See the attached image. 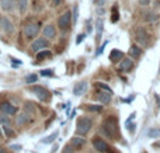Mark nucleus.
Masks as SVG:
<instances>
[{"instance_id":"nucleus-37","label":"nucleus","mask_w":160,"mask_h":153,"mask_svg":"<svg viewBox=\"0 0 160 153\" xmlns=\"http://www.w3.org/2000/svg\"><path fill=\"white\" fill-rule=\"evenodd\" d=\"M153 146H155V148H160V142H156V143H153Z\"/></svg>"},{"instance_id":"nucleus-20","label":"nucleus","mask_w":160,"mask_h":153,"mask_svg":"<svg viewBox=\"0 0 160 153\" xmlns=\"http://www.w3.org/2000/svg\"><path fill=\"white\" fill-rule=\"evenodd\" d=\"M122 58H124V52H121V51L118 49H112L110 53V61L114 62V63H117V62H121Z\"/></svg>"},{"instance_id":"nucleus-4","label":"nucleus","mask_w":160,"mask_h":153,"mask_svg":"<svg viewBox=\"0 0 160 153\" xmlns=\"http://www.w3.org/2000/svg\"><path fill=\"white\" fill-rule=\"evenodd\" d=\"M72 22H73L72 11L66 10V11H63V13L59 16V18H58V27H59V30L66 31V30H69V28H70Z\"/></svg>"},{"instance_id":"nucleus-23","label":"nucleus","mask_w":160,"mask_h":153,"mask_svg":"<svg viewBox=\"0 0 160 153\" xmlns=\"http://www.w3.org/2000/svg\"><path fill=\"white\" fill-rule=\"evenodd\" d=\"M148 138H152V139H155V138H160V128H150L149 131L146 132Z\"/></svg>"},{"instance_id":"nucleus-22","label":"nucleus","mask_w":160,"mask_h":153,"mask_svg":"<svg viewBox=\"0 0 160 153\" xmlns=\"http://www.w3.org/2000/svg\"><path fill=\"white\" fill-rule=\"evenodd\" d=\"M17 7H18L20 14L24 16L27 8H28V0H17Z\"/></svg>"},{"instance_id":"nucleus-26","label":"nucleus","mask_w":160,"mask_h":153,"mask_svg":"<svg viewBox=\"0 0 160 153\" xmlns=\"http://www.w3.org/2000/svg\"><path fill=\"white\" fill-rule=\"evenodd\" d=\"M97 34H98V39H100V34L102 32V27H104V22H102V20L101 18H98L97 20Z\"/></svg>"},{"instance_id":"nucleus-30","label":"nucleus","mask_w":160,"mask_h":153,"mask_svg":"<svg viewBox=\"0 0 160 153\" xmlns=\"http://www.w3.org/2000/svg\"><path fill=\"white\" fill-rule=\"evenodd\" d=\"M62 153H75V149H73L70 145H66V146H65V149H63V152H62Z\"/></svg>"},{"instance_id":"nucleus-21","label":"nucleus","mask_w":160,"mask_h":153,"mask_svg":"<svg viewBox=\"0 0 160 153\" xmlns=\"http://www.w3.org/2000/svg\"><path fill=\"white\" fill-rule=\"evenodd\" d=\"M142 53H143V51L141 49V47H138V45H132L129 49V55L132 56L133 59H139L142 56Z\"/></svg>"},{"instance_id":"nucleus-28","label":"nucleus","mask_w":160,"mask_h":153,"mask_svg":"<svg viewBox=\"0 0 160 153\" xmlns=\"http://www.w3.org/2000/svg\"><path fill=\"white\" fill-rule=\"evenodd\" d=\"M87 108L93 112H100L102 111V106H87Z\"/></svg>"},{"instance_id":"nucleus-18","label":"nucleus","mask_w":160,"mask_h":153,"mask_svg":"<svg viewBox=\"0 0 160 153\" xmlns=\"http://www.w3.org/2000/svg\"><path fill=\"white\" fill-rule=\"evenodd\" d=\"M87 81H80V83H78L75 86V89H73V94L75 96H83L86 91H87Z\"/></svg>"},{"instance_id":"nucleus-35","label":"nucleus","mask_w":160,"mask_h":153,"mask_svg":"<svg viewBox=\"0 0 160 153\" xmlns=\"http://www.w3.org/2000/svg\"><path fill=\"white\" fill-rule=\"evenodd\" d=\"M83 39H84V34H82V35H79V37H78V44L83 42Z\"/></svg>"},{"instance_id":"nucleus-36","label":"nucleus","mask_w":160,"mask_h":153,"mask_svg":"<svg viewBox=\"0 0 160 153\" xmlns=\"http://www.w3.org/2000/svg\"><path fill=\"white\" fill-rule=\"evenodd\" d=\"M0 153H8V151L6 148H3V146H0Z\"/></svg>"},{"instance_id":"nucleus-38","label":"nucleus","mask_w":160,"mask_h":153,"mask_svg":"<svg viewBox=\"0 0 160 153\" xmlns=\"http://www.w3.org/2000/svg\"><path fill=\"white\" fill-rule=\"evenodd\" d=\"M0 138H3V131H2V128H0Z\"/></svg>"},{"instance_id":"nucleus-15","label":"nucleus","mask_w":160,"mask_h":153,"mask_svg":"<svg viewBox=\"0 0 160 153\" xmlns=\"http://www.w3.org/2000/svg\"><path fill=\"white\" fill-rule=\"evenodd\" d=\"M42 35L45 37L47 39H53L56 35V28L53 27L52 24H48L42 28Z\"/></svg>"},{"instance_id":"nucleus-25","label":"nucleus","mask_w":160,"mask_h":153,"mask_svg":"<svg viewBox=\"0 0 160 153\" xmlns=\"http://www.w3.org/2000/svg\"><path fill=\"white\" fill-rule=\"evenodd\" d=\"M55 138H58V132H53L52 135H49L48 138H45V139L42 141V143H52V142H55Z\"/></svg>"},{"instance_id":"nucleus-34","label":"nucleus","mask_w":160,"mask_h":153,"mask_svg":"<svg viewBox=\"0 0 160 153\" xmlns=\"http://www.w3.org/2000/svg\"><path fill=\"white\" fill-rule=\"evenodd\" d=\"M62 0H52V7H58V6H61Z\"/></svg>"},{"instance_id":"nucleus-1","label":"nucleus","mask_w":160,"mask_h":153,"mask_svg":"<svg viewBox=\"0 0 160 153\" xmlns=\"http://www.w3.org/2000/svg\"><path fill=\"white\" fill-rule=\"evenodd\" d=\"M100 132H101V135L104 138L111 139V141L118 138V121H117V118L112 117V115L105 118L102 121L101 126H100Z\"/></svg>"},{"instance_id":"nucleus-33","label":"nucleus","mask_w":160,"mask_h":153,"mask_svg":"<svg viewBox=\"0 0 160 153\" xmlns=\"http://www.w3.org/2000/svg\"><path fill=\"white\" fill-rule=\"evenodd\" d=\"M41 75L42 76H52L53 75V73H52V70H51V69H45V70H42V72H41Z\"/></svg>"},{"instance_id":"nucleus-31","label":"nucleus","mask_w":160,"mask_h":153,"mask_svg":"<svg viewBox=\"0 0 160 153\" xmlns=\"http://www.w3.org/2000/svg\"><path fill=\"white\" fill-rule=\"evenodd\" d=\"M150 3H152V0H139V4H141L142 7H148Z\"/></svg>"},{"instance_id":"nucleus-24","label":"nucleus","mask_w":160,"mask_h":153,"mask_svg":"<svg viewBox=\"0 0 160 153\" xmlns=\"http://www.w3.org/2000/svg\"><path fill=\"white\" fill-rule=\"evenodd\" d=\"M119 20V10H118V6H114L112 10H111V21L117 22Z\"/></svg>"},{"instance_id":"nucleus-9","label":"nucleus","mask_w":160,"mask_h":153,"mask_svg":"<svg viewBox=\"0 0 160 153\" xmlns=\"http://www.w3.org/2000/svg\"><path fill=\"white\" fill-rule=\"evenodd\" d=\"M32 120H34L32 114H30L28 111H22L21 114H18L16 117V124H17V126H25V125H28Z\"/></svg>"},{"instance_id":"nucleus-11","label":"nucleus","mask_w":160,"mask_h":153,"mask_svg":"<svg viewBox=\"0 0 160 153\" xmlns=\"http://www.w3.org/2000/svg\"><path fill=\"white\" fill-rule=\"evenodd\" d=\"M17 111H18V108H17L16 106H13L10 101H2V103H0V112H3V114L16 115Z\"/></svg>"},{"instance_id":"nucleus-16","label":"nucleus","mask_w":160,"mask_h":153,"mask_svg":"<svg viewBox=\"0 0 160 153\" xmlns=\"http://www.w3.org/2000/svg\"><path fill=\"white\" fill-rule=\"evenodd\" d=\"M86 145V139L83 136H73L72 141H70V146H72L75 151H79V149H82L83 146Z\"/></svg>"},{"instance_id":"nucleus-7","label":"nucleus","mask_w":160,"mask_h":153,"mask_svg":"<svg viewBox=\"0 0 160 153\" xmlns=\"http://www.w3.org/2000/svg\"><path fill=\"white\" fill-rule=\"evenodd\" d=\"M93 146H94V149L100 153H108V151H111L110 146H108V143L105 142L101 136H94L93 138Z\"/></svg>"},{"instance_id":"nucleus-14","label":"nucleus","mask_w":160,"mask_h":153,"mask_svg":"<svg viewBox=\"0 0 160 153\" xmlns=\"http://www.w3.org/2000/svg\"><path fill=\"white\" fill-rule=\"evenodd\" d=\"M17 6V0H0V8L6 13H10Z\"/></svg>"},{"instance_id":"nucleus-17","label":"nucleus","mask_w":160,"mask_h":153,"mask_svg":"<svg viewBox=\"0 0 160 153\" xmlns=\"http://www.w3.org/2000/svg\"><path fill=\"white\" fill-rule=\"evenodd\" d=\"M142 18H143L145 21H148V22H153V21H156V20L159 18V16H158L156 11L145 10V11H142Z\"/></svg>"},{"instance_id":"nucleus-32","label":"nucleus","mask_w":160,"mask_h":153,"mask_svg":"<svg viewBox=\"0 0 160 153\" xmlns=\"http://www.w3.org/2000/svg\"><path fill=\"white\" fill-rule=\"evenodd\" d=\"M97 86L100 87L101 90H107V91H111V89L107 86V84H102V83H97Z\"/></svg>"},{"instance_id":"nucleus-19","label":"nucleus","mask_w":160,"mask_h":153,"mask_svg":"<svg viewBox=\"0 0 160 153\" xmlns=\"http://www.w3.org/2000/svg\"><path fill=\"white\" fill-rule=\"evenodd\" d=\"M52 58V52H51L49 49H42V51H39V52H37V55H35V59H37V62H42V61H45V59H51Z\"/></svg>"},{"instance_id":"nucleus-10","label":"nucleus","mask_w":160,"mask_h":153,"mask_svg":"<svg viewBox=\"0 0 160 153\" xmlns=\"http://www.w3.org/2000/svg\"><path fill=\"white\" fill-rule=\"evenodd\" d=\"M0 30L6 35H11V34H14V24L7 17H0Z\"/></svg>"},{"instance_id":"nucleus-8","label":"nucleus","mask_w":160,"mask_h":153,"mask_svg":"<svg viewBox=\"0 0 160 153\" xmlns=\"http://www.w3.org/2000/svg\"><path fill=\"white\" fill-rule=\"evenodd\" d=\"M49 39H47L45 37H42V38H35L34 39V42L31 44V49L34 51V52H39V51L42 49H47L48 47H49Z\"/></svg>"},{"instance_id":"nucleus-5","label":"nucleus","mask_w":160,"mask_h":153,"mask_svg":"<svg viewBox=\"0 0 160 153\" xmlns=\"http://www.w3.org/2000/svg\"><path fill=\"white\" fill-rule=\"evenodd\" d=\"M149 38H150V35L145 27H138L135 30V39L138 44L146 47V45H149Z\"/></svg>"},{"instance_id":"nucleus-29","label":"nucleus","mask_w":160,"mask_h":153,"mask_svg":"<svg viewBox=\"0 0 160 153\" xmlns=\"http://www.w3.org/2000/svg\"><path fill=\"white\" fill-rule=\"evenodd\" d=\"M78 16H79V7H78V6H75V8H73V14H72L73 24H76V21H78Z\"/></svg>"},{"instance_id":"nucleus-6","label":"nucleus","mask_w":160,"mask_h":153,"mask_svg":"<svg viewBox=\"0 0 160 153\" xmlns=\"http://www.w3.org/2000/svg\"><path fill=\"white\" fill-rule=\"evenodd\" d=\"M30 91H32L34 94L38 97V100H41V101H49V98H51L49 90L42 87V86H31Z\"/></svg>"},{"instance_id":"nucleus-13","label":"nucleus","mask_w":160,"mask_h":153,"mask_svg":"<svg viewBox=\"0 0 160 153\" xmlns=\"http://www.w3.org/2000/svg\"><path fill=\"white\" fill-rule=\"evenodd\" d=\"M97 98L100 100V103H101L102 106H107V104L111 103V91L100 89V91H97Z\"/></svg>"},{"instance_id":"nucleus-12","label":"nucleus","mask_w":160,"mask_h":153,"mask_svg":"<svg viewBox=\"0 0 160 153\" xmlns=\"http://www.w3.org/2000/svg\"><path fill=\"white\" fill-rule=\"evenodd\" d=\"M133 66L135 65H133V61L131 58H122L118 69H119V72H131L133 69Z\"/></svg>"},{"instance_id":"nucleus-2","label":"nucleus","mask_w":160,"mask_h":153,"mask_svg":"<svg viewBox=\"0 0 160 153\" xmlns=\"http://www.w3.org/2000/svg\"><path fill=\"white\" fill-rule=\"evenodd\" d=\"M39 27H41L39 22H28V24H25L22 27V35H24V38L27 41H34L37 38V35L39 34V31H41Z\"/></svg>"},{"instance_id":"nucleus-3","label":"nucleus","mask_w":160,"mask_h":153,"mask_svg":"<svg viewBox=\"0 0 160 153\" xmlns=\"http://www.w3.org/2000/svg\"><path fill=\"white\" fill-rule=\"evenodd\" d=\"M91 126H93V120H90L88 117H80L76 122V135L84 136L90 132Z\"/></svg>"},{"instance_id":"nucleus-27","label":"nucleus","mask_w":160,"mask_h":153,"mask_svg":"<svg viewBox=\"0 0 160 153\" xmlns=\"http://www.w3.org/2000/svg\"><path fill=\"white\" fill-rule=\"evenodd\" d=\"M37 79H38V76H37V75H30V76H27V77H25V81H27L28 84H31V83H35Z\"/></svg>"}]
</instances>
